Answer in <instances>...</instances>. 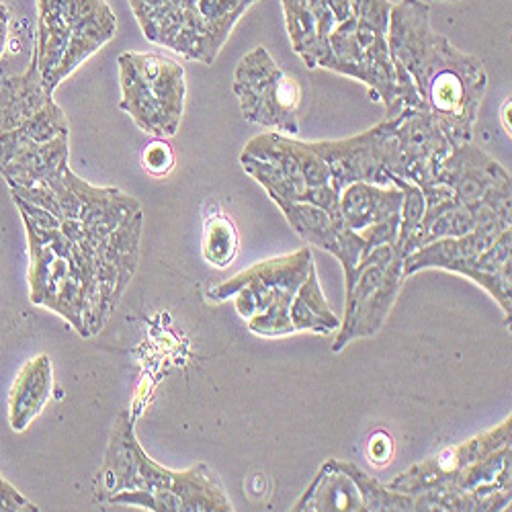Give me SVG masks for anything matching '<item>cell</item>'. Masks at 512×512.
<instances>
[{
  "label": "cell",
  "mask_w": 512,
  "mask_h": 512,
  "mask_svg": "<svg viewBox=\"0 0 512 512\" xmlns=\"http://www.w3.org/2000/svg\"><path fill=\"white\" fill-rule=\"evenodd\" d=\"M29 248V300L64 318L78 336L99 334L130 287L140 248L70 240L46 211L13 199Z\"/></svg>",
  "instance_id": "cell-1"
},
{
  "label": "cell",
  "mask_w": 512,
  "mask_h": 512,
  "mask_svg": "<svg viewBox=\"0 0 512 512\" xmlns=\"http://www.w3.org/2000/svg\"><path fill=\"white\" fill-rule=\"evenodd\" d=\"M388 44L392 60L408 72L451 146L474 142L488 89L482 60L461 52L433 29L431 7L424 0H400L392 7Z\"/></svg>",
  "instance_id": "cell-2"
},
{
  "label": "cell",
  "mask_w": 512,
  "mask_h": 512,
  "mask_svg": "<svg viewBox=\"0 0 512 512\" xmlns=\"http://www.w3.org/2000/svg\"><path fill=\"white\" fill-rule=\"evenodd\" d=\"M97 500L140 506L152 512H232L220 476L207 463L168 469L142 449L130 410L113 422L99 472Z\"/></svg>",
  "instance_id": "cell-3"
},
{
  "label": "cell",
  "mask_w": 512,
  "mask_h": 512,
  "mask_svg": "<svg viewBox=\"0 0 512 512\" xmlns=\"http://www.w3.org/2000/svg\"><path fill=\"white\" fill-rule=\"evenodd\" d=\"M351 17L328 37L318 68L363 82L392 119L408 107L424 105L408 72L392 60L388 31L392 0H351Z\"/></svg>",
  "instance_id": "cell-4"
},
{
  "label": "cell",
  "mask_w": 512,
  "mask_h": 512,
  "mask_svg": "<svg viewBox=\"0 0 512 512\" xmlns=\"http://www.w3.org/2000/svg\"><path fill=\"white\" fill-rule=\"evenodd\" d=\"M512 216L492 207L484 209L474 230L457 238H441L404 259V277L426 269L463 275L488 291L510 320L512 312Z\"/></svg>",
  "instance_id": "cell-5"
},
{
  "label": "cell",
  "mask_w": 512,
  "mask_h": 512,
  "mask_svg": "<svg viewBox=\"0 0 512 512\" xmlns=\"http://www.w3.org/2000/svg\"><path fill=\"white\" fill-rule=\"evenodd\" d=\"M117 33L107 0H37V35L31 54L46 89L54 93Z\"/></svg>",
  "instance_id": "cell-6"
},
{
  "label": "cell",
  "mask_w": 512,
  "mask_h": 512,
  "mask_svg": "<svg viewBox=\"0 0 512 512\" xmlns=\"http://www.w3.org/2000/svg\"><path fill=\"white\" fill-rule=\"evenodd\" d=\"M314 267L312 250L304 246L240 271L232 279L207 289V297L211 302L234 300L236 312L256 336H287L293 334L291 304Z\"/></svg>",
  "instance_id": "cell-7"
},
{
  "label": "cell",
  "mask_w": 512,
  "mask_h": 512,
  "mask_svg": "<svg viewBox=\"0 0 512 512\" xmlns=\"http://www.w3.org/2000/svg\"><path fill=\"white\" fill-rule=\"evenodd\" d=\"M240 164L271 199L310 203L334 216L340 213V193L332 189L330 170L310 142L265 132L244 146Z\"/></svg>",
  "instance_id": "cell-8"
},
{
  "label": "cell",
  "mask_w": 512,
  "mask_h": 512,
  "mask_svg": "<svg viewBox=\"0 0 512 512\" xmlns=\"http://www.w3.org/2000/svg\"><path fill=\"white\" fill-rule=\"evenodd\" d=\"M119 107L144 134L175 138L185 113V68L158 52H125L117 60Z\"/></svg>",
  "instance_id": "cell-9"
},
{
  "label": "cell",
  "mask_w": 512,
  "mask_h": 512,
  "mask_svg": "<svg viewBox=\"0 0 512 512\" xmlns=\"http://www.w3.org/2000/svg\"><path fill=\"white\" fill-rule=\"evenodd\" d=\"M404 256L394 244L371 250L345 281V320H340L332 351L340 353L357 338L375 336L386 324L404 285Z\"/></svg>",
  "instance_id": "cell-10"
},
{
  "label": "cell",
  "mask_w": 512,
  "mask_h": 512,
  "mask_svg": "<svg viewBox=\"0 0 512 512\" xmlns=\"http://www.w3.org/2000/svg\"><path fill=\"white\" fill-rule=\"evenodd\" d=\"M234 93L246 121L285 136L300 132V84L277 66L263 46L254 48L238 62Z\"/></svg>",
  "instance_id": "cell-11"
},
{
  "label": "cell",
  "mask_w": 512,
  "mask_h": 512,
  "mask_svg": "<svg viewBox=\"0 0 512 512\" xmlns=\"http://www.w3.org/2000/svg\"><path fill=\"white\" fill-rule=\"evenodd\" d=\"M512 416L504 418L494 429L480 433L463 443L445 447L420 463H414L406 472L396 476L388 486L392 490L418 496L422 510L435 512L441 498L455 492L467 474L490 453L510 445Z\"/></svg>",
  "instance_id": "cell-12"
},
{
  "label": "cell",
  "mask_w": 512,
  "mask_h": 512,
  "mask_svg": "<svg viewBox=\"0 0 512 512\" xmlns=\"http://www.w3.org/2000/svg\"><path fill=\"white\" fill-rule=\"evenodd\" d=\"M310 148L326 162L336 193L353 183L392 185L398 175V146L394 119H383L367 132L347 140L310 142Z\"/></svg>",
  "instance_id": "cell-13"
},
{
  "label": "cell",
  "mask_w": 512,
  "mask_h": 512,
  "mask_svg": "<svg viewBox=\"0 0 512 512\" xmlns=\"http://www.w3.org/2000/svg\"><path fill=\"white\" fill-rule=\"evenodd\" d=\"M439 185L451 189L455 201L469 211L484 205L512 216V179L508 170L474 142L453 146L439 168Z\"/></svg>",
  "instance_id": "cell-14"
},
{
  "label": "cell",
  "mask_w": 512,
  "mask_h": 512,
  "mask_svg": "<svg viewBox=\"0 0 512 512\" xmlns=\"http://www.w3.org/2000/svg\"><path fill=\"white\" fill-rule=\"evenodd\" d=\"M132 13L152 44L191 62L211 66L199 0H130Z\"/></svg>",
  "instance_id": "cell-15"
},
{
  "label": "cell",
  "mask_w": 512,
  "mask_h": 512,
  "mask_svg": "<svg viewBox=\"0 0 512 512\" xmlns=\"http://www.w3.org/2000/svg\"><path fill=\"white\" fill-rule=\"evenodd\" d=\"M394 119V138L398 146V175L404 181L429 189L437 183L443 158L453 148L443 127L426 105L408 107Z\"/></svg>",
  "instance_id": "cell-16"
},
{
  "label": "cell",
  "mask_w": 512,
  "mask_h": 512,
  "mask_svg": "<svg viewBox=\"0 0 512 512\" xmlns=\"http://www.w3.org/2000/svg\"><path fill=\"white\" fill-rule=\"evenodd\" d=\"M404 193L396 185L353 183L340 191V218L349 230L361 236L367 252L396 244L402 220Z\"/></svg>",
  "instance_id": "cell-17"
},
{
  "label": "cell",
  "mask_w": 512,
  "mask_h": 512,
  "mask_svg": "<svg viewBox=\"0 0 512 512\" xmlns=\"http://www.w3.org/2000/svg\"><path fill=\"white\" fill-rule=\"evenodd\" d=\"M273 201L279 205L287 224L295 230L297 236L336 256L338 263L345 269V281H349L357 265L369 252L361 236L347 228L340 213L334 216V213H328L310 203H291L283 199Z\"/></svg>",
  "instance_id": "cell-18"
},
{
  "label": "cell",
  "mask_w": 512,
  "mask_h": 512,
  "mask_svg": "<svg viewBox=\"0 0 512 512\" xmlns=\"http://www.w3.org/2000/svg\"><path fill=\"white\" fill-rule=\"evenodd\" d=\"M295 512H365L361 490L343 459H328L293 504Z\"/></svg>",
  "instance_id": "cell-19"
},
{
  "label": "cell",
  "mask_w": 512,
  "mask_h": 512,
  "mask_svg": "<svg viewBox=\"0 0 512 512\" xmlns=\"http://www.w3.org/2000/svg\"><path fill=\"white\" fill-rule=\"evenodd\" d=\"M54 392V367L50 355L41 353L19 369L9 392V422L15 433L27 426L46 408Z\"/></svg>",
  "instance_id": "cell-20"
},
{
  "label": "cell",
  "mask_w": 512,
  "mask_h": 512,
  "mask_svg": "<svg viewBox=\"0 0 512 512\" xmlns=\"http://www.w3.org/2000/svg\"><path fill=\"white\" fill-rule=\"evenodd\" d=\"M289 320L293 332H314L324 336L340 328V318L326 302L316 267L310 271L302 287L297 289V295L289 310Z\"/></svg>",
  "instance_id": "cell-21"
},
{
  "label": "cell",
  "mask_w": 512,
  "mask_h": 512,
  "mask_svg": "<svg viewBox=\"0 0 512 512\" xmlns=\"http://www.w3.org/2000/svg\"><path fill=\"white\" fill-rule=\"evenodd\" d=\"M259 0H199V15L205 27L207 52L216 62L236 23Z\"/></svg>",
  "instance_id": "cell-22"
},
{
  "label": "cell",
  "mask_w": 512,
  "mask_h": 512,
  "mask_svg": "<svg viewBox=\"0 0 512 512\" xmlns=\"http://www.w3.org/2000/svg\"><path fill=\"white\" fill-rule=\"evenodd\" d=\"M285 27L293 52L308 68H318V35L316 23L304 0H281Z\"/></svg>",
  "instance_id": "cell-23"
},
{
  "label": "cell",
  "mask_w": 512,
  "mask_h": 512,
  "mask_svg": "<svg viewBox=\"0 0 512 512\" xmlns=\"http://www.w3.org/2000/svg\"><path fill=\"white\" fill-rule=\"evenodd\" d=\"M238 246H240L238 230L228 216H224V213H216V216H209L205 220L201 252H203V259L211 267L228 269L236 259Z\"/></svg>",
  "instance_id": "cell-24"
},
{
  "label": "cell",
  "mask_w": 512,
  "mask_h": 512,
  "mask_svg": "<svg viewBox=\"0 0 512 512\" xmlns=\"http://www.w3.org/2000/svg\"><path fill=\"white\" fill-rule=\"evenodd\" d=\"M304 5L314 17L318 35V62L322 60L330 33L351 17V0H304Z\"/></svg>",
  "instance_id": "cell-25"
},
{
  "label": "cell",
  "mask_w": 512,
  "mask_h": 512,
  "mask_svg": "<svg viewBox=\"0 0 512 512\" xmlns=\"http://www.w3.org/2000/svg\"><path fill=\"white\" fill-rule=\"evenodd\" d=\"M142 166L148 175L162 179L170 175V170L175 168V152L162 138H156L144 148L142 154Z\"/></svg>",
  "instance_id": "cell-26"
},
{
  "label": "cell",
  "mask_w": 512,
  "mask_h": 512,
  "mask_svg": "<svg viewBox=\"0 0 512 512\" xmlns=\"http://www.w3.org/2000/svg\"><path fill=\"white\" fill-rule=\"evenodd\" d=\"M39 508L25 498L11 482L0 476V512H37Z\"/></svg>",
  "instance_id": "cell-27"
},
{
  "label": "cell",
  "mask_w": 512,
  "mask_h": 512,
  "mask_svg": "<svg viewBox=\"0 0 512 512\" xmlns=\"http://www.w3.org/2000/svg\"><path fill=\"white\" fill-rule=\"evenodd\" d=\"M394 455V441L386 431H377L367 443V457L371 465L386 467Z\"/></svg>",
  "instance_id": "cell-28"
},
{
  "label": "cell",
  "mask_w": 512,
  "mask_h": 512,
  "mask_svg": "<svg viewBox=\"0 0 512 512\" xmlns=\"http://www.w3.org/2000/svg\"><path fill=\"white\" fill-rule=\"evenodd\" d=\"M9 21H11L9 7L5 3H0V58L5 56L7 44H9Z\"/></svg>",
  "instance_id": "cell-29"
},
{
  "label": "cell",
  "mask_w": 512,
  "mask_h": 512,
  "mask_svg": "<svg viewBox=\"0 0 512 512\" xmlns=\"http://www.w3.org/2000/svg\"><path fill=\"white\" fill-rule=\"evenodd\" d=\"M441 3H457V0H441Z\"/></svg>",
  "instance_id": "cell-30"
}]
</instances>
